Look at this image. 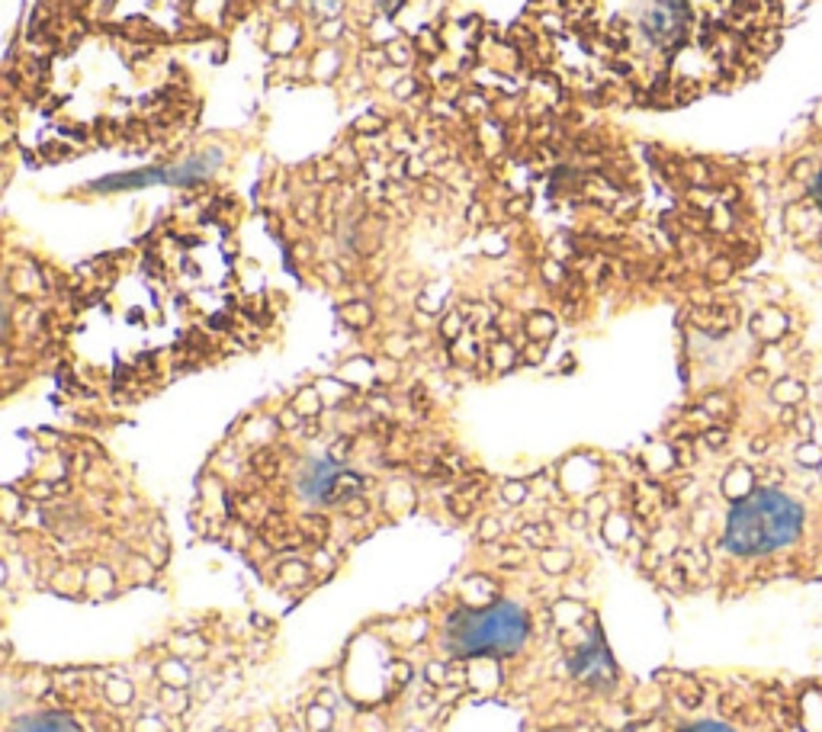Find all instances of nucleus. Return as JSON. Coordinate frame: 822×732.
Instances as JSON below:
<instances>
[{"label": "nucleus", "mask_w": 822, "mask_h": 732, "mask_svg": "<svg viewBox=\"0 0 822 732\" xmlns=\"http://www.w3.org/2000/svg\"><path fill=\"white\" fill-rule=\"evenodd\" d=\"M800 501L778 488H755L749 498L735 501L726 517L723 543L735 556H768L784 546H793L803 533Z\"/></svg>", "instance_id": "obj_1"}, {"label": "nucleus", "mask_w": 822, "mask_h": 732, "mask_svg": "<svg viewBox=\"0 0 822 732\" xmlns=\"http://www.w3.org/2000/svg\"><path fill=\"white\" fill-rule=\"evenodd\" d=\"M524 607L495 601L488 607H459L447 620V645L459 659L466 655H511L527 643Z\"/></svg>", "instance_id": "obj_2"}, {"label": "nucleus", "mask_w": 822, "mask_h": 732, "mask_svg": "<svg viewBox=\"0 0 822 732\" xmlns=\"http://www.w3.org/2000/svg\"><path fill=\"white\" fill-rule=\"evenodd\" d=\"M568 668L588 684H611V678H614V662H611V655H607L601 636H594V643L578 649V652L568 659Z\"/></svg>", "instance_id": "obj_3"}, {"label": "nucleus", "mask_w": 822, "mask_h": 732, "mask_svg": "<svg viewBox=\"0 0 822 732\" xmlns=\"http://www.w3.org/2000/svg\"><path fill=\"white\" fill-rule=\"evenodd\" d=\"M337 476H341V472H337L335 463H312V466H309V472H306V478H302V492L331 504V495H335Z\"/></svg>", "instance_id": "obj_4"}, {"label": "nucleus", "mask_w": 822, "mask_h": 732, "mask_svg": "<svg viewBox=\"0 0 822 732\" xmlns=\"http://www.w3.org/2000/svg\"><path fill=\"white\" fill-rule=\"evenodd\" d=\"M13 732H80L68 713H36V717H23L13 726Z\"/></svg>", "instance_id": "obj_5"}, {"label": "nucleus", "mask_w": 822, "mask_h": 732, "mask_svg": "<svg viewBox=\"0 0 822 732\" xmlns=\"http://www.w3.org/2000/svg\"><path fill=\"white\" fill-rule=\"evenodd\" d=\"M752 331L761 337V341L774 344L778 337H784L787 331V315L780 312V309H761V312L752 318Z\"/></svg>", "instance_id": "obj_6"}, {"label": "nucleus", "mask_w": 822, "mask_h": 732, "mask_svg": "<svg viewBox=\"0 0 822 732\" xmlns=\"http://www.w3.org/2000/svg\"><path fill=\"white\" fill-rule=\"evenodd\" d=\"M752 492H755V476H752V469L733 466V469L726 472V478H723V495L733 501H742V498H749Z\"/></svg>", "instance_id": "obj_7"}, {"label": "nucleus", "mask_w": 822, "mask_h": 732, "mask_svg": "<svg viewBox=\"0 0 822 732\" xmlns=\"http://www.w3.org/2000/svg\"><path fill=\"white\" fill-rule=\"evenodd\" d=\"M771 399L778 402V405L784 408H797L803 399H807V385L800 383V379H778V383L771 385Z\"/></svg>", "instance_id": "obj_8"}, {"label": "nucleus", "mask_w": 822, "mask_h": 732, "mask_svg": "<svg viewBox=\"0 0 822 732\" xmlns=\"http://www.w3.org/2000/svg\"><path fill=\"white\" fill-rule=\"evenodd\" d=\"M341 318L347 321L350 328H366L373 321V312H370V305H363V302H347V305H341Z\"/></svg>", "instance_id": "obj_9"}, {"label": "nucleus", "mask_w": 822, "mask_h": 732, "mask_svg": "<svg viewBox=\"0 0 822 732\" xmlns=\"http://www.w3.org/2000/svg\"><path fill=\"white\" fill-rule=\"evenodd\" d=\"M553 331H556V321L546 312H533L530 318H527V334H530L533 341H537V337L546 341V337H553Z\"/></svg>", "instance_id": "obj_10"}, {"label": "nucleus", "mask_w": 822, "mask_h": 732, "mask_svg": "<svg viewBox=\"0 0 822 732\" xmlns=\"http://www.w3.org/2000/svg\"><path fill=\"white\" fill-rule=\"evenodd\" d=\"M161 678H164V688H187V668L180 665V662H164V665L158 668Z\"/></svg>", "instance_id": "obj_11"}, {"label": "nucleus", "mask_w": 822, "mask_h": 732, "mask_svg": "<svg viewBox=\"0 0 822 732\" xmlns=\"http://www.w3.org/2000/svg\"><path fill=\"white\" fill-rule=\"evenodd\" d=\"M540 562H543V569L549 575H559L568 569V562H572V556H568V550H546L543 556H540Z\"/></svg>", "instance_id": "obj_12"}, {"label": "nucleus", "mask_w": 822, "mask_h": 732, "mask_svg": "<svg viewBox=\"0 0 822 732\" xmlns=\"http://www.w3.org/2000/svg\"><path fill=\"white\" fill-rule=\"evenodd\" d=\"M797 463L819 469V466H822V447H819V443H813V440H803L800 447H797Z\"/></svg>", "instance_id": "obj_13"}, {"label": "nucleus", "mask_w": 822, "mask_h": 732, "mask_svg": "<svg viewBox=\"0 0 822 732\" xmlns=\"http://www.w3.org/2000/svg\"><path fill=\"white\" fill-rule=\"evenodd\" d=\"M306 578H309L306 562H283V566H280V581H283V585H302Z\"/></svg>", "instance_id": "obj_14"}, {"label": "nucleus", "mask_w": 822, "mask_h": 732, "mask_svg": "<svg viewBox=\"0 0 822 732\" xmlns=\"http://www.w3.org/2000/svg\"><path fill=\"white\" fill-rule=\"evenodd\" d=\"M302 527H306V537H312L315 543H325L328 540V521L321 514H309L302 521Z\"/></svg>", "instance_id": "obj_15"}, {"label": "nucleus", "mask_w": 822, "mask_h": 732, "mask_svg": "<svg viewBox=\"0 0 822 732\" xmlns=\"http://www.w3.org/2000/svg\"><path fill=\"white\" fill-rule=\"evenodd\" d=\"M292 408H296L299 414H312V418H315V414H318V408H321L318 392H315V389H302V392H299V402Z\"/></svg>", "instance_id": "obj_16"}, {"label": "nucleus", "mask_w": 822, "mask_h": 732, "mask_svg": "<svg viewBox=\"0 0 822 732\" xmlns=\"http://www.w3.org/2000/svg\"><path fill=\"white\" fill-rule=\"evenodd\" d=\"M704 411L714 414V418H720V414L726 418V414L733 411V405H729L726 395H706V399H704Z\"/></svg>", "instance_id": "obj_17"}, {"label": "nucleus", "mask_w": 822, "mask_h": 732, "mask_svg": "<svg viewBox=\"0 0 822 732\" xmlns=\"http://www.w3.org/2000/svg\"><path fill=\"white\" fill-rule=\"evenodd\" d=\"M502 495H504L508 504H524L527 501V482H504Z\"/></svg>", "instance_id": "obj_18"}, {"label": "nucleus", "mask_w": 822, "mask_h": 732, "mask_svg": "<svg viewBox=\"0 0 822 732\" xmlns=\"http://www.w3.org/2000/svg\"><path fill=\"white\" fill-rule=\"evenodd\" d=\"M729 273H733V261H729V257H716V261L706 267V276H710L714 283H723Z\"/></svg>", "instance_id": "obj_19"}, {"label": "nucleus", "mask_w": 822, "mask_h": 732, "mask_svg": "<svg viewBox=\"0 0 822 732\" xmlns=\"http://www.w3.org/2000/svg\"><path fill=\"white\" fill-rule=\"evenodd\" d=\"M809 177H813V161H809V158L793 161V167H790V180H793V183H807Z\"/></svg>", "instance_id": "obj_20"}, {"label": "nucleus", "mask_w": 822, "mask_h": 732, "mask_svg": "<svg viewBox=\"0 0 822 732\" xmlns=\"http://www.w3.org/2000/svg\"><path fill=\"white\" fill-rule=\"evenodd\" d=\"M726 440H729V430L726 428H706L704 430V443H706V447L720 449V447H726Z\"/></svg>", "instance_id": "obj_21"}, {"label": "nucleus", "mask_w": 822, "mask_h": 732, "mask_svg": "<svg viewBox=\"0 0 822 732\" xmlns=\"http://www.w3.org/2000/svg\"><path fill=\"white\" fill-rule=\"evenodd\" d=\"M161 697L170 703V710H187V694H183L180 688H164Z\"/></svg>", "instance_id": "obj_22"}, {"label": "nucleus", "mask_w": 822, "mask_h": 732, "mask_svg": "<svg viewBox=\"0 0 822 732\" xmlns=\"http://www.w3.org/2000/svg\"><path fill=\"white\" fill-rule=\"evenodd\" d=\"M428 681L430 684H447L450 681V665H437V662H430L428 665Z\"/></svg>", "instance_id": "obj_23"}, {"label": "nucleus", "mask_w": 822, "mask_h": 732, "mask_svg": "<svg viewBox=\"0 0 822 732\" xmlns=\"http://www.w3.org/2000/svg\"><path fill=\"white\" fill-rule=\"evenodd\" d=\"M459 331H463V321H459V315H447L444 325H440V334H444L447 341H453Z\"/></svg>", "instance_id": "obj_24"}, {"label": "nucleus", "mask_w": 822, "mask_h": 732, "mask_svg": "<svg viewBox=\"0 0 822 732\" xmlns=\"http://www.w3.org/2000/svg\"><path fill=\"white\" fill-rule=\"evenodd\" d=\"M498 533H502V523L495 517H485L479 527V540H498Z\"/></svg>", "instance_id": "obj_25"}, {"label": "nucleus", "mask_w": 822, "mask_h": 732, "mask_svg": "<svg viewBox=\"0 0 822 732\" xmlns=\"http://www.w3.org/2000/svg\"><path fill=\"white\" fill-rule=\"evenodd\" d=\"M524 540H527V543H533V546H543L546 540H549V527L537 530V527L530 523V527H524Z\"/></svg>", "instance_id": "obj_26"}, {"label": "nucleus", "mask_w": 822, "mask_h": 732, "mask_svg": "<svg viewBox=\"0 0 822 732\" xmlns=\"http://www.w3.org/2000/svg\"><path fill=\"white\" fill-rule=\"evenodd\" d=\"M347 453H350V437H341L337 443H331V463H341V459H347Z\"/></svg>", "instance_id": "obj_27"}, {"label": "nucleus", "mask_w": 822, "mask_h": 732, "mask_svg": "<svg viewBox=\"0 0 822 732\" xmlns=\"http://www.w3.org/2000/svg\"><path fill=\"white\" fill-rule=\"evenodd\" d=\"M678 732H735V729H729V726H723V723H694V726H684V729H678Z\"/></svg>", "instance_id": "obj_28"}, {"label": "nucleus", "mask_w": 822, "mask_h": 732, "mask_svg": "<svg viewBox=\"0 0 822 732\" xmlns=\"http://www.w3.org/2000/svg\"><path fill=\"white\" fill-rule=\"evenodd\" d=\"M793 428H797V434H800L803 440H809V437H813V418H809V414H797Z\"/></svg>", "instance_id": "obj_29"}, {"label": "nucleus", "mask_w": 822, "mask_h": 732, "mask_svg": "<svg viewBox=\"0 0 822 732\" xmlns=\"http://www.w3.org/2000/svg\"><path fill=\"white\" fill-rule=\"evenodd\" d=\"M450 508L456 517H469V511H473V501L469 498H450Z\"/></svg>", "instance_id": "obj_30"}, {"label": "nucleus", "mask_w": 822, "mask_h": 732, "mask_svg": "<svg viewBox=\"0 0 822 732\" xmlns=\"http://www.w3.org/2000/svg\"><path fill=\"white\" fill-rule=\"evenodd\" d=\"M386 347H389V354H392L395 360H401V356H405V347H408V341H401V337H389V341H386Z\"/></svg>", "instance_id": "obj_31"}, {"label": "nucleus", "mask_w": 822, "mask_h": 732, "mask_svg": "<svg viewBox=\"0 0 822 732\" xmlns=\"http://www.w3.org/2000/svg\"><path fill=\"white\" fill-rule=\"evenodd\" d=\"M543 354H546V350H543V344H537V341H533L530 347H527L524 360H527V363H540V360H543Z\"/></svg>", "instance_id": "obj_32"}, {"label": "nucleus", "mask_w": 822, "mask_h": 732, "mask_svg": "<svg viewBox=\"0 0 822 732\" xmlns=\"http://www.w3.org/2000/svg\"><path fill=\"white\" fill-rule=\"evenodd\" d=\"M135 732H164V729H161V723H158V719H154V723H151V719H142V723H139V729H135Z\"/></svg>", "instance_id": "obj_33"}, {"label": "nucleus", "mask_w": 822, "mask_h": 732, "mask_svg": "<svg viewBox=\"0 0 822 732\" xmlns=\"http://www.w3.org/2000/svg\"><path fill=\"white\" fill-rule=\"evenodd\" d=\"M752 449H755V453H764V449H768V440H764V437H755V440H752Z\"/></svg>", "instance_id": "obj_34"}, {"label": "nucleus", "mask_w": 822, "mask_h": 732, "mask_svg": "<svg viewBox=\"0 0 822 732\" xmlns=\"http://www.w3.org/2000/svg\"><path fill=\"white\" fill-rule=\"evenodd\" d=\"M411 90H415V84H411V80H401V84H399V97L411 94Z\"/></svg>", "instance_id": "obj_35"}, {"label": "nucleus", "mask_w": 822, "mask_h": 732, "mask_svg": "<svg viewBox=\"0 0 822 732\" xmlns=\"http://www.w3.org/2000/svg\"><path fill=\"white\" fill-rule=\"evenodd\" d=\"M572 523H575V527H578V530L585 527V514H582V511H575V514H572Z\"/></svg>", "instance_id": "obj_36"}, {"label": "nucleus", "mask_w": 822, "mask_h": 732, "mask_svg": "<svg viewBox=\"0 0 822 732\" xmlns=\"http://www.w3.org/2000/svg\"><path fill=\"white\" fill-rule=\"evenodd\" d=\"M813 193H816V199H819V203H822V177H819V180H816V187H813Z\"/></svg>", "instance_id": "obj_37"}, {"label": "nucleus", "mask_w": 822, "mask_h": 732, "mask_svg": "<svg viewBox=\"0 0 822 732\" xmlns=\"http://www.w3.org/2000/svg\"><path fill=\"white\" fill-rule=\"evenodd\" d=\"M68 488H71V485H68V482H58V485H55V495H65Z\"/></svg>", "instance_id": "obj_38"}]
</instances>
